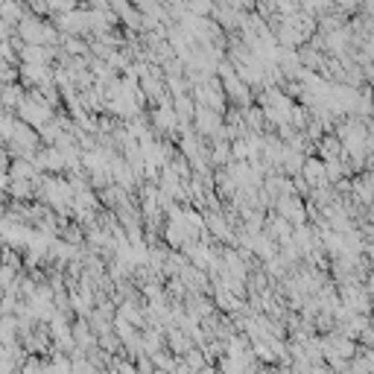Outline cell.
Wrapping results in <instances>:
<instances>
[{"instance_id":"1","label":"cell","mask_w":374,"mask_h":374,"mask_svg":"<svg viewBox=\"0 0 374 374\" xmlns=\"http://www.w3.org/2000/svg\"><path fill=\"white\" fill-rule=\"evenodd\" d=\"M275 205H278L281 217H284V220H289L292 225H296V229H299V225H304L307 210H304V205H301V199H299V196H281Z\"/></svg>"},{"instance_id":"4","label":"cell","mask_w":374,"mask_h":374,"mask_svg":"<svg viewBox=\"0 0 374 374\" xmlns=\"http://www.w3.org/2000/svg\"><path fill=\"white\" fill-rule=\"evenodd\" d=\"M73 339H76L79 345H85V348L96 345V339H94V333L88 331V324H85V322H76V324H73Z\"/></svg>"},{"instance_id":"2","label":"cell","mask_w":374,"mask_h":374,"mask_svg":"<svg viewBox=\"0 0 374 374\" xmlns=\"http://www.w3.org/2000/svg\"><path fill=\"white\" fill-rule=\"evenodd\" d=\"M301 175H304V182L310 187H322V185H328V164L319 161V158H307Z\"/></svg>"},{"instance_id":"3","label":"cell","mask_w":374,"mask_h":374,"mask_svg":"<svg viewBox=\"0 0 374 374\" xmlns=\"http://www.w3.org/2000/svg\"><path fill=\"white\" fill-rule=\"evenodd\" d=\"M196 129H199V135H220V132H222L220 111L199 106V111H196Z\"/></svg>"}]
</instances>
